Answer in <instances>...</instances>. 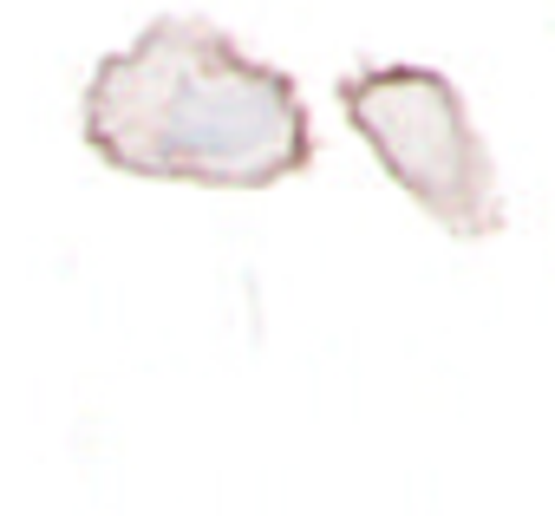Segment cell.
<instances>
[{"instance_id":"7a4b0ae2","label":"cell","mask_w":555,"mask_h":516,"mask_svg":"<svg viewBox=\"0 0 555 516\" xmlns=\"http://www.w3.org/2000/svg\"><path fill=\"white\" fill-rule=\"evenodd\" d=\"M340 105H347L353 131L373 144V157L392 170V183L425 216H438L464 242L503 229L490 151H483V138H477V125L444 73H431V66L353 73L340 86Z\"/></svg>"},{"instance_id":"6da1fadb","label":"cell","mask_w":555,"mask_h":516,"mask_svg":"<svg viewBox=\"0 0 555 516\" xmlns=\"http://www.w3.org/2000/svg\"><path fill=\"white\" fill-rule=\"evenodd\" d=\"M86 144L131 177L268 190L314 157V125L282 66L203 21H157L86 86Z\"/></svg>"}]
</instances>
